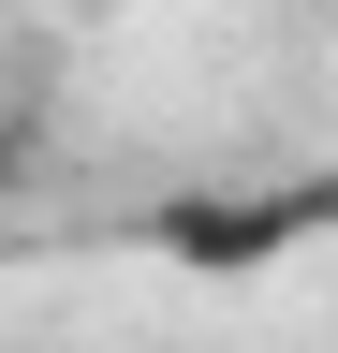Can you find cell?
<instances>
[{
  "mask_svg": "<svg viewBox=\"0 0 338 353\" xmlns=\"http://www.w3.org/2000/svg\"><path fill=\"white\" fill-rule=\"evenodd\" d=\"M147 236H162V265H191V280H235V265H279V250L338 236V176H279V192H191V206H162Z\"/></svg>",
  "mask_w": 338,
  "mask_h": 353,
  "instance_id": "cell-1",
  "label": "cell"
},
{
  "mask_svg": "<svg viewBox=\"0 0 338 353\" xmlns=\"http://www.w3.org/2000/svg\"><path fill=\"white\" fill-rule=\"evenodd\" d=\"M15 162H30V132H15V118H0V192H15Z\"/></svg>",
  "mask_w": 338,
  "mask_h": 353,
  "instance_id": "cell-2",
  "label": "cell"
}]
</instances>
